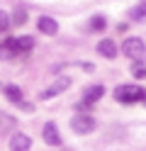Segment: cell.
<instances>
[{
	"mask_svg": "<svg viewBox=\"0 0 146 151\" xmlns=\"http://www.w3.org/2000/svg\"><path fill=\"white\" fill-rule=\"evenodd\" d=\"M68 88H71V78H56L46 90L39 93V98H42V100H49V98H54V95H58V93H63V90H68Z\"/></svg>",
	"mask_w": 146,
	"mask_h": 151,
	"instance_id": "4",
	"label": "cell"
},
{
	"mask_svg": "<svg viewBox=\"0 0 146 151\" xmlns=\"http://www.w3.org/2000/svg\"><path fill=\"white\" fill-rule=\"evenodd\" d=\"M37 27H39V32L42 34H49V37H54L56 32H58V22L54 20V17H39V22H37Z\"/></svg>",
	"mask_w": 146,
	"mask_h": 151,
	"instance_id": "8",
	"label": "cell"
},
{
	"mask_svg": "<svg viewBox=\"0 0 146 151\" xmlns=\"http://www.w3.org/2000/svg\"><path fill=\"white\" fill-rule=\"evenodd\" d=\"M122 51H124L127 59L141 61V59H144V54H146V44H144V39H139V37H129V39H124Z\"/></svg>",
	"mask_w": 146,
	"mask_h": 151,
	"instance_id": "2",
	"label": "cell"
},
{
	"mask_svg": "<svg viewBox=\"0 0 146 151\" xmlns=\"http://www.w3.org/2000/svg\"><path fill=\"white\" fill-rule=\"evenodd\" d=\"M17 46H19V54H27L34 46V39L32 37H17Z\"/></svg>",
	"mask_w": 146,
	"mask_h": 151,
	"instance_id": "14",
	"label": "cell"
},
{
	"mask_svg": "<svg viewBox=\"0 0 146 151\" xmlns=\"http://www.w3.org/2000/svg\"><path fill=\"white\" fill-rule=\"evenodd\" d=\"M24 20H27V10L24 7H17L15 15H12V24H24Z\"/></svg>",
	"mask_w": 146,
	"mask_h": 151,
	"instance_id": "17",
	"label": "cell"
},
{
	"mask_svg": "<svg viewBox=\"0 0 146 151\" xmlns=\"http://www.w3.org/2000/svg\"><path fill=\"white\" fill-rule=\"evenodd\" d=\"M15 124H17V119H15L12 115H5V112H0V137L7 134L10 129H15Z\"/></svg>",
	"mask_w": 146,
	"mask_h": 151,
	"instance_id": "11",
	"label": "cell"
},
{
	"mask_svg": "<svg viewBox=\"0 0 146 151\" xmlns=\"http://www.w3.org/2000/svg\"><path fill=\"white\" fill-rule=\"evenodd\" d=\"M10 24H12V17H10L5 10H0V32H7Z\"/></svg>",
	"mask_w": 146,
	"mask_h": 151,
	"instance_id": "18",
	"label": "cell"
},
{
	"mask_svg": "<svg viewBox=\"0 0 146 151\" xmlns=\"http://www.w3.org/2000/svg\"><path fill=\"white\" fill-rule=\"evenodd\" d=\"M105 95V86H88L83 90V102H88V105H93V102H97Z\"/></svg>",
	"mask_w": 146,
	"mask_h": 151,
	"instance_id": "9",
	"label": "cell"
},
{
	"mask_svg": "<svg viewBox=\"0 0 146 151\" xmlns=\"http://www.w3.org/2000/svg\"><path fill=\"white\" fill-rule=\"evenodd\" d=\"M107 27V20L102 15H95V17H90V32H102Z\"/></svg>",
	"mask_w": 146,
	"mask_h": 151,
	"instance_id": "13",
	"label": "cell"
},
{
	"mask_svg": "<svg viewBox=\"0 0 146 151\" xmlns=\"http://www.w3.org/2000/svg\"><path fill=\"white\" fill-rule=\"evenodd\" d=\"M129 17H132V20H144V17H146V0H144V3H139L136 7H132Z\"/></svg>",
	"mask_w": 146,
	"mask_h": 151,
	"instance_id": "15",
	"label": "cell"
},
{
	"mask_svg": "<svg viewBox=\"0 0 146 151\" xmlns=\"http://www.w3.org/2000/svg\"><path fill=\"white\" fill-rule=\"evenodd\" d=\"M5 98H7L10 102H15L17 107H19V102H24V100H22V90H19L17 86H5Z\"/></svg>",
	"mask_w": 146,
	"mask_h": 151,
	"instance_id": "12",
	"label": "cell"
},
{
	"mask_svg": "<svg viewBox=\"0 0 146 151\" xmlns=\"http://www.w3.org/2000/svg\"><path fill=\"white\" fill-rule=\"evenodd\" d=\"M32 146V139L27 134H12L10 137V151H29Z\"/></svg>",
	"mask_w": 146,
	"mask_h": 151,
	"instance_id": "7",
	"label": "cell"
},
{
	"mask_svg": "<svg viewBox=\"0 0 146 151\" xmlns=\"http://www.w3.org/2000/svg\"><path fill=\"white\" fill-rule=\"evenodd\" d=\"M42 134H44V141L49 146H61V134H58V129H56L54 122H46Z\"/></svg>",
	"mask_w": 146,
	"mask_h": 151,
	"instance_id": "6",
	"label": "cell"
},
{
	"mask_svg": "<svg viewBox=\"0 0 146 151\" xmlns=\"http://www.w3.org/2000/svg\"><path fill=\"white\" fill-rule=\"evenodd\" d=\"M71 129L76 134H90L95 129V119L90 115H76V117H71Z\"/></svg>",
	"mask_w": 146,
	"mask_h": 151,
	"instance_id": "3",
	"label": "cell"
},
{
	"mask_svg": "<svg viewBox=\"0 0 146 151\" xmlns=\"http://www.w3.org/2000/svg\"><path fill=\"white\" fill-rule=\"evenodd\" d=\"M114 100L132 105V102H144L146 105V90L139 86H117L114 88Z\"/></svg>",
	"mask_w": 146,
	"mask_h": 151,
	"instance_id": "1",
	"label": "cell"
},
{
	"mask_svg": "<svg viewBox=\"0 0 146 151\" xmlns=\"http://www.w3.org/2000/svg\"><path fill=\"white\" fill-rule=\"evenodd\" d=\"M132 76H134V78H146V66H144L141 61H134V66H132Z\"/></svg>",
	"mask_w": 146,
	"mask_h": 151,
	"instance_id": "16",
	"label": "cell"
},
{
	"mask_svg": "<svg viewBox=\"0 0 146 151\" xmlns=\"http://www.w3.org/2000/svg\"><path fill=\"white\" fill-rule=\"evenodd\" d=\"M15 56H19L17 37H7L5 42H0V59H15Z\"/></svg>",
	"mask_w": 146,
	"mask_h": 151,
	"instance_id": "5",
	"label": "cell"
},
{
	"mask_svg": "<svg viewBox=\"0 0 146 151\" xmlns=\"http://www.w3.org/2000/svg\"><path fill=\"white\" fill-rule=\"evenodd\" d=\"M97 54L105 56V59H114L117 56V46L112 39H102V42H97Z\"/></svg>",
	"mask_w": 146,
	"mask_h": 151,
	"instance_id": "10",
	"label": "cell"
}]
</instances>
